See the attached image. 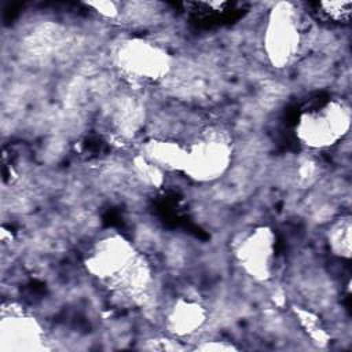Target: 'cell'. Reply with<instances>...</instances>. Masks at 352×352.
<instances>
[{
    "label": "cell",
    "instance_id": "9a60e30c",
    "mask_svg": "<svg viewBox=\"0 0 352 352\" xmlns=\"http://www.w3.org/2000/svg\"><path fill=\"white\" fill-rule=\"evenodd\" d=\"M89 7H92L98 14H100L104 18H116L118 16V7L113 1H92L88 3Z\"/></svg>",
    "mask_w": 352,
    "mask_h": 352
},
{
    "label": "cell",
    "instance_id": "52a82bcc",
    "mask_svg": "<svg viewBox=\"0 0 352 352\" xmlns=\"http://www.w3.org/2000/svg\"><path fill=\"white\" fill-rule=\"evenodd\" d=\"M44 349L41 323L23 309L3 305L0 319V351L30 352Z\"/></svg>",
    "mask_w": 352,
    "mask_h": 352
},
{
    "label": "cell",
    "instance_id": "4fadbf2b",
    "mask_svg": "<svg viewBox=\"0 0 352 352\" xmlns=\"http://www.w3.org/2000/svg\"><path fill=\"white\" fill-rule=\"evenodd\" d=\"M294 312H296V315H297V318H298L301 326L307 330L308 336H309L314 341H316V342H319V344H324L326 340H327V334H326L324 330L322 329L318 316L314 315L312 312H309V311H307V309H301V308L294 309Z\"/></svg>",
    "mask_w": 352,
    "mask_h": 352
},
{
    "label": "cell",
    "instance_id": "3957f363",
    "mask_svg": "<svg viewBox=\"0 0 352 352\" xmlns=\"http://www.w3.org/2000/svg\"><path fill=\"white\" fill-rule=\"evenodd\" d=\"M351 110L340 99H330L302 111L296 124V136L308 148H327L337 144L349 131Z\"/></svg>",
    "mask_w": 352,
    "mask_h": 352
},
{
    "label": "cell",
    "instance_id": "9c48e42d",
    "mask_svg": "<svg viewBox=\"0 0 352 352\" xmlns=\"http://www.w3.org/2000/svg\"><path fill=\"white\" fill-rule=\"evenodd\" d=\"M139 154L164 173L183 172L187 160V146L170 139L153 138L143 142Z\"/></svg>",
    "mask_w": 352,
    "mask_h": 352
},
{
    "label": "cell",
    "instance_id": "ba28073f",
    "mask_svg": "<svg viewBox=\"0 0 352 352\" xmlns=\"http://www.w3.org/2000/svg\"><path fill=\"white\" fill-rule=\"evenodd\" d=\"M208 320L205 305L191 297L180 296L175 298L165 311L164 324L173 338H186L199 331Z\"/></svg>",
    "mask_w": 352,
    "mask_h": 352
},
{
    "label": "cell",
    "instance_id": "5b68a950",
    "mask_svg": "<svg viewBox=\"0 0 352 352\" xmlns=\"http://www.w3.org/2000/svg\"><path fill=\"white\" fill-rule=\"evenodd\" d=\"M114 62L122 74L143 82L164 80L173 66V58L164 47L142 37L121 40L114 51Z\"/></svg>",
    "mask_w": 352,
    "mask_h": 352
},
{
    "label": "cell",
    "instance_id": "5bb4252c",
    "mask_svg": "<svg viewBox=\"0 0 352 352\" xmlns=\"http://www.w3.org/2000/svg\"><path fill=\"white\" fill-rule=\"evenodd\" d=\"M195 349L204 352H228L236 351L238 348L227 341H202L199 345L195 346Z\"/></svg>",
    "mask_w": 352,
    "mask_h": 352
},
{
    "label": "cell",
    "instance_id": "8992f818",
    "mask_svg": "<svg viewBox=\"0 0 352 352\" xmlns=\"http://www.w3.org/2000/svg\"><path fill=\"white\" fill-rule=\"evenodd\" d=\"M276 236L271 227L258 226L249 231L235 248V258L243 272L257 282L271 279L275 267Z\"/></svg>",
    "mask_w": 352,
    "mask_h": 352
},
{
    "label": "cell",
    "instance_id": "8fae6325",
    "mask_svg": "<svg viewBox=\"0 0 352 352\" xmlns=\"http://www.w3.org/2000/svg\"><path fill=\"white\" fill-rule=\"evenodd\" d=\"M132 168L136 177L151 187H158L164 182V172L157 166H154L153 164H150L147 160H144L140 154H138L133 158Z\"/></svg>",
    "mask_w": 352,
    "mask_h": 352
},
{
    "label": "cell",
    "instance_id": "277c9868",
    "mask_svg": "<svg viewBox=\"0 0 352 352\" xmlns=\"http://www.w3.org/2000/svg\"><path fill=\"white\" fill-rule=\"evenodd\" d=\"M231 161V136L220 128H208L187 146V160L182 173L197 183H210L228 170Z\"/></svg>",
    "mask_w": 352,
    "mask_h": 352
},
{
    "label": "cell",
    "instance_id": "6da1fadb",
    "mask_svg": "<svg viewBox=\"0 0 352 352\" xmlns=\"http://www.w3.org/2000/svg\"><path fill=\"white\" fill-rule=\"evenodd\" d=\"M84 265L102 285L128 297L146 293L153 282L147 258L118 232L96 239L84 257Z\"/></svg>",
    "mask_w": 352,
    "mask_h": 352
},
{
    "label": "cell",
    "instance_id": "30bf717a",
    "mask_svg": "<svg viewBox=\"0 0 352 352\" xmlns=\"http://www.w3.org/2000/svg\"><path fill=\"white\" fill-rule=\"evenodd\" d=\"M351 216H341L330 224L327 230V243L334 254L345 258L351 257Z\"/></svg>",
    "mask_w": 352,
    "mask_h": 352
},
{
    "label": "cell",
    "instance_id": "7c38bea8",
    "mask_svg": "<svg viewBox=\"0 0 352 352\" xmlns=\"http://www.w3.org/2000/svg\"><path fill=\"white\" fill-rule=\"evenodd\" d=\"M316 7L326 19L336 23H346L352 12L351 1H320Z\"/></svg>",
    "mask_w": 352,
    "mask_h": 352
},
{
    "label": "cell",
    "instance_id": "7a4b0ae2",
    "mask_svg": "<svg viewBox=\"0 0 352 352\" xmlns=\"http://www.w3.org/2000/svg\"><path fill=\"white\" fill-rule=\"evenodd\" d=\"M302 45L301 18L294 4L276 3L268 12L263 48L268 62L275 69L289 66L300 54Z\"/></svg>",
    "mask_w": 352,
    "mask_h": 352
}]
</instances>
